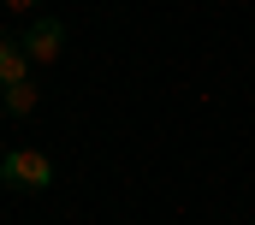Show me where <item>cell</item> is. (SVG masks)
I'll return each instance as SVG.
<instances>
[{"instance_id": "cell-1", "label": "cell", "mask_w": 255, "mask_h": 225, "mask_svg": "<svg viewBox=\"0 0 255 225\" xmlns=\"http://www.w3.org/2000/svg\"><path fill=\"white\" fill-rule=\"evenodd\" d=\"M0 172H6L12 190H42V184L54 178V160H48L42 148H12V154L0 160Z\"/></svg>"}, {"instance_id": "cell-2", "label": "cell", "mask_w": 255, "mask_h": 225, "mask_svg": "<svg viewBox=\"0 0 255 225\" xmlns=\"http://www.w3.org/2000/svg\"><path fill=\"white\" fill-rule=\"evenodd\" d=\"M60 42H65V30L54 24V18H42V24L24 36V54H30V65H48V59H60Z\"/></svg>"}, {"instance_id": "cell-3", "label": "cell", "mask_w": 255, "mask_h": 225, "mask_svg": "<svg viewBox=\"0 0 255 225\" xmlns=\"http://www.w3.org/2000/svg\"><path fill=\"white\" fill-rule=\"evenodd\" d=\"M24 77H30V54H24V42L0 36V83L12 89V83H24Z\"/></svg>"}, {"instance_id": "cell-4", "label": "cell", "mask_w": 255, "mask_h": 225, "mask_svg": "<svg viewBox=\"0 0 255 225\" xmlns=\"http://www.w3.org/2000/svg\"><path fill=\"white\" fill-rule=\"evenodd\" d=\"M6 107H12V112H36V83H30V77L12 83V89H6Z\"/></svg>"}, {"instance_id": "cell-5", "label": "cell", "mask_w": 255, "mask_h": 225, "mask_svg": "<svg viewBox=\"0 0 255 225\" xmlns=\"http://www.w3.org/2000/svg\"><path fill=\"white\" fill-rule=\"evenodd\" d=\"M0 6H6V12H36L42 0H0Z\"/></svg>"}]
</instances>
